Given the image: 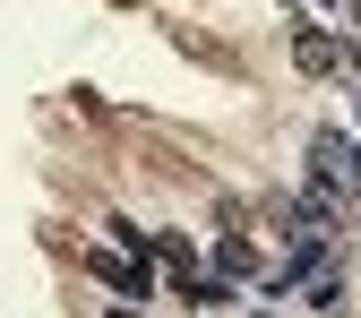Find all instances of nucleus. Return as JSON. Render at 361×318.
Returning <instances> with one entry per match:
<instances>
[{"label": "nucleus", "mask_w": 361, "mask_h": 318, "mask_svg": "<svg viewBox=\"0 0 361 318\" xmlns=\"http://www.w3.org/2000/svg\"><path fill=\"white\" fill-rule=\"evenodd\" d=\"M95 276H112L121 293H138V284H147V267H129V258H112V250H95Z\"/></svg>", "instance_id": "f03ea898"}, {"label": "nucleus", "mask_w": 361, "mask_h": 318, "mask_svg": "<svg viewBox=\"0 0 361 318\" xmlns=\"http://www.w3.org/2000/svg\"><path fill=\"white\" fill-rule=\"evenodd\" d=\"M293 61H301V69H344V52H336V35H319V26H301V43H293Z\"/></svg>", "instance_id": "f257e3e1"}, {"label": "nucleus", "mask_w": 361, "mask_h": 318, "mask_svg": "<svg viewBox=\"0 0 361 318\" xmlns=\"http://www.w3.org/2000/svg\"><path fill=\"white\" fill-rule=\"evenodd\" d=\"M215 267H224V276H258V258H250L241 241H215Z\"/></svg>", "instance_id": "7ed1b4c3"}]
</instances>
